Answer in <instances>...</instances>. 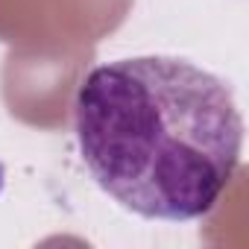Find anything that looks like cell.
<instances>
[{
  "label": "cell",
  "instance_id": "1",
  "mask_svg": "<svg viewBox=\"0 0 249 249\" xmlns=\"http://www.w3.org/2000/svg\"><path fill=\"white\" fill-rule=\"evenodd\" d=\"M73 132L100 191L144 220L164 223L214 211L243 150L231 88L176 56L91 68L76 88Z\"/></svg>",
  "mask_w": 249,
  "mask_h": 249
}]
</instances>
